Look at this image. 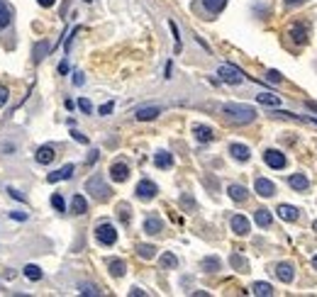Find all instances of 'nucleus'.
<instances>
[{"label": "nucleus", "mask_w": 317, "mask_h": 297, "mask_svg": "<svg viewBox=\"0 0 317 297\" xmlns=\"http://www.w3.org/2000/svg\"><path fill=\"white\" fill-rule=\"evenodd\" d=\"M222 115L232 124H249L256 119V110L249 105H242V102H227V105H222Z\"/></svg>", "instance_id": "obj_1"}, {"label": "nucleus", "mask_w": 317, "mask_h": 297, "mask_svg": "<svg viewBox=\"0 0 317 297\" xmlns=\"http://www.w3.org/2000/svg\"><path fill=\"white\" fill-rule=\"evenodd\" d=\"M86 193H90L95 200H108L113 190L105 185V180L100 178V176H93V178L86 180Z\"/></svg>", "instance_id": "obj_2"}, {"label": "nucleus", "mask_w": 317, "mask_h": 297, "mask_svg": "<svg viewBox=\"0 0 317 297\" xmlns=\"http://www.w3.org/2000/svg\"><path fill=\"white\" fill-rule=\"evenodd\" d=\"M217 76H220L222 83H230V86H239V83L244 81V73H242L237 66H232V63H222V66L217 68Z\"/></svg>", "instance_id": "obj_3"}, {"label": "nucleus", "mask_w": 317, "mask_h": 297, "mask_svg": "<svg viewBox=\"0 0 317 297\" xmlns=\"http://www.w3.org/2000/svg\"><path fill=\"white\" fill-rule=\"evenodd\" d=\"M95 239H98V244H103V246H113L117 241V229L110 222H100V224L95 227Z\"/></svg>", "instance_id": "obj_4"}, {"label": "nucleus", "mask_w": 317, "mask_h": 297, "mask_svg": "<svg viewBox=\"0 0 317 297\" xmlns=\"http://www.w3.org/2000/svg\"><path fill=\"white\" fill-rule=\"evenodd\" d=\"M134 193H137V198H139V200H154V198H156V193H159V185L144 178V180H139V183H137V190H134Z\"/></svg>", "instance_id": "obj_5"}, {"label": "nucleus", "mask_w": 317, "mask_h": 297, "mask_svg": "<svg viewBox=\"0 0 317 297\" xmlns=\"http://www.w3.org/2000/svg\"><path fill=\"white\" fill-rule=\"evenodd\" d=\"M263 161H266V166H268V168H276V171L286 168V156H283L278 148H266Z\"/></svg>", "instance_id": "obj_6"}, {"label": "nucleus", "mask_w": 317, "mask_h": 297, "mask_svg": "<svg viewBox=\"0 0 317 297\" xmlns=\"http://www.w3.org/2000/svg\"><path fill=\"white\" fill-rule=\"evenodd\" d=\"M288 37L293 39V44H298V47H300V44H305V42L310 39V37H308V27H305L303 22L290 25V27H288Z\"/></svg>", "instance_id": "obj_7"}, {"label": "nucleus", "mask_w": 317, "mask_h": 297, "mask_svg": "<svg viewBox=\"0 0 317 297\" xmlns=\"http://www.w3.org/2000/svg\"><path fill=\"white\" fill-rule=\"evenodd\" d=\"M54 156H57V151H54V147L44 144V147H39V148H37V153H34V161H37L39 166H49V163L54 161Z\"/></svg>", "instance_id": "obj_8"}, {"label": "nucleus", "mask_w": 317, "mask_h": 297, "mask_svg": "<svg viewBox=\"0 0 317 297\" xmlns=\"http://www.w3.org/2000/svg\"><path fill=\"white\" fill-rule=\"evenodd\" d=\"M110 178L115 180V183H125V180L129 178V166L122 163V161L113 163V166H110Z\"/></svg>", "instance_id": "obj_9"}, {"label": "nucleus", "mask_w": 317, "mask_h": 297, "mask_svg": "<svg viewBox=\"0 0 317 297\" xmlns=\"http://www.w3.org/2000/svg\"><path fill=\"white\" fill-rule=\"evenodd\" d=\"M232 232H234L237 237H247V234H249V219H247L244 214H234V217H232Z\"/></svg>", "instance_id": "obj_10"}, {"label": "nucleus", "mask_w": 317, "mask_h": 297, "mask_svg": "<svg viewBox=\"0 0 317 297\" xmlns=\"http://www.w3.org/2000/svg\"><path fill=\"white\" fill-rule=\"evenodd\" d=\"M73 171H76V166H73V163H66V166H61L59 171H54V173H49V176H47V180H49V183H59V180H68L71 176H73Z\"/></svg>", "instance_id": "obj_11"}, {"label": "nucleus", "mask_w": 317, "mask_h": 297, "mask_svg": "<svg viewBox=\"0 0 317 297\" xmlns=\"http://www.w3.org/2000/svg\"><path fill=\"white\" fill-rule=\"evenodd\" d=\"M254 190L259 193L261 198H271V195H276V185H273L268 178H256V183H254Z\"/></svg>", "instance_id": "obj_12"}, {"label": "nucleus", "mask_w": 317, "mask_h": 297, "mask_svg": "<svg viewBox=\"0 0 317 297\" xmlns=\"http://www.w3.org/2000/svg\"><path fill=\"white\" fill-rule=\"evenodd\" d=\"M159 115H161V107L159 105H149V107H139L134 117L139 119V122H151V119H156Z\"/></svg>", "instance_id": "obj_13"}, {"label": "nucleus", "mask_w": 317, "mask_h": 297, "mask_svg": "<svg viewBox=\"0 0 317 297\" xmlns=\"http://www.w3.org/2000/svg\"><path fill=\"white\" fill-rule=\"evenodd\" d=\"M276 275H278L281 283H293L295 268H293V263H278V266H276Z\"/></svg>", "instance_id": "obj_14"}, {"label": "nucleus", "mask_w": 317, "mask_h": 297, "mask_svg": "<svg viewBox=\"0 0 317 297\" xmlns=\"http://www.w3.org/2000/svg\"><path fill=\"white\" fill-rule=\"evenodd\" d=\"M144 232L146 234H161V232H164V222H161L156 214H149L144 219Z\"/></svg>", "instance_id": "obj_15"}, {"label": "nucleus", "mask_w": 317, "mask_h": 297, "mask_svg": "<svg viewBox=\"0 0 317 297\" xmlns=\"http://www.w3.org/2000/svg\"><path fill=\"white\" fill-rule=\"evenodd\" d=\"M227 195H230L234 202H244V200H247V195H249V190H247L244 185H237V183H232L230 188H227Z\"/></svg>", "instance_id": "obj_16"}, {"label": "nucleus", "mask_w": 317, "mask_h": 297, "mask_svg": "<svg viewBox=\"0 0 317 297\" xmlns=\"http://www.w3.org/2000/svg\"><path fill=\"white\" fill-rule=\"evenodd\" d=\"M288 185L293 188V190L303 193V190H308V188H310V180H308V176H303V173H295V176H290V178H288Z\"/></svg>", "instance_id": "obj_17"}, {"label": "nucleus", "mask_w": 317, "mask_h": 297, "mask_svg": "<svg viewBox=\"0 0 317 297\" xmlns=\"http://www.w3.org/2000/svg\"><path fill=\"white\" fill-rule=\"evenodd\" d=\"M230 153L232 158H237V161H249V156H252V151H249V147H244V144H230Z\"/></svg>", "instance_id": "obj_18"}, {"label": "nucleus", "mask_w": 317, "mask_h": 297, "mask_svg": "<svg viewBox=\"0 0 317 297\" xmlns=\"http://www.w3.org/2000/svg\"><path fill=\"white\" fill-rule=\"evenodd\" d=\"M193 132H195V139L202 142V144H207V142H212V139H215V134H212V129H210L207 124H195V127H193Z\"/></svg>", "instance_id": "obj_19"}, {"label": "nucleus", "mask_w": 317, "mask_h": 297, "mask_svg": "<svg viewBox=\"0 0 317 297\" xmlns=\"http://www.w3.org/2000/svg\"><path fill=\"white\" fill-rule=\"evenodd\" d=\"M154 163H156V168H171V166H173V156L169 153V151H156Z\"/></svg>", "instance_id": "obj_20"}, {"label": "nucleus", "mask_w": 317, "mask_h": 297, "mask_svg": "<svg viewBox=\"0 0 317 297\" xmlns=\"http://www.w3.org/2000/svg\"><path fill=\"white\" fill-rule=\"evenodd\" d=\"M49 51H52V44H47V42H37V44H34V51H32V56H34V63H39V61L44 59Z\"/></svg>", "instance_id": "obj_21"}, {"label": "nucleus", "mask_w": 317, "mask_h": 297, "mask_svg": "<svg viewBox=\"0 0 317 297\" xmlns=\"http://www.w3.org/2000/svg\"><path fill=\"white\" fill-rule=\"evenodd\" d=\"M276 212H278V217L286 219V222H295V219H298V207H293V205H281Z\"/></svg>", "instance_id": "obj_22"}, {"label": "nucleus", "mask_w": 317, "mask_h": 297, "mask_svg": "<svg viewBox=\"0 0 317 297\" xmlns=\"http://www.w3.org/2000/svg\"><path fill=\"white\" fill-rule=\"evenodd\" d=\"M108 268H110V275H115V278H122L125 270H127V266H125L122 258H110V261H108Z\"/></svg>", "instance_id": "obj_23"}, {"label": "nucleus", "mask_w": 317, "mask_h": 297, "mask_svg": "<svg viewBox=\"0 0 317 297\" xmlns=\"http://www.w3.org/2000/svg\"><path fill=\"white\" fill-rule=\"evenodd\" d=\"M86 209H88V202L83 195H73V198H71V212H73V214H83Z\"/></svg>", "instance_id": "obj_24"}, {"label": "nucleus", "mask_w": 317, "mask_h": 297, "mask_svg": "<svg viewBox=\"0 0 317 297\" xmlns=\"http://www.w3.org/2000/svg\"><path fill=\"white\" fill-rule=\"evenodd\" d=\"M202 5H205V10H207L210 15H217V12L225 10L227 0H202Z\"/></svg>", "instance_id": "obj_25"}, {"label": "nucleus", "mask_w": 317, "mask_h": 297, "mask_svg": "<svg viewBox=\"0 0 317 297\" xmlns=\"http://www.w3.org/2000/svg\"><path fill=\"white\" fill-rule=\"evenodd\" d=\"M230 266L234 268V270H239V273H247V270H249V261H247V258H242L239 253H232V256H230Z\"/></svg>", "instance_id": "obj_26"}, {"label": "nucleus", "mask_w": 317, "mask_h": 297, "mask_svg": "<svg viewBox=\"0 0 317 297\" xmlns=\"http://www.w3.org/2000/svg\"><path fill=\"white\" fill-rule=\"evenodd\" d=\"M254 219H256V224L263 227V229H268V227H271V222H273V217H271V212H268V209H256Z\"/></svg>", "instance_id": "obj_27"}, {"label": "nucleus", "mask_w": 317, "mask_h": 297, "mask_svg": "<svg viewBox=\"0 0 317 297\" xmlns=\"http://www.w3.org/2000/svg\"><path fill=\"white\" fill-rule=\"evenodd\" d=\"M220 266H222V263H220L217 256H207V258H202V270H205V273H217Z\"/></svg>", "instance_id": "obj_28"}, {"label": "nucleus", "mask_w": 317, "mask_h": 297, "mask_svg": "<svg viewBox=\"0 0 317 297\" xmlns=\"http://www.w3.org/2000/svg\"><path fill=\"white\" fill-rule=\"evenodd\" d=\"M256 100H259L261 105H268V107H278L281 105V98L278 95H268V93H259Z\"/></svg>", "instance_id": "obj_29"}, {"label": "nucleus", "mask_w": 317, "mask_h": 297, "mask_svg": "<svg viewBox=\"0 0 317 297\" xmlns=\"http://www.w3.org/2000/svg\"><path fill=\"white\" fill-rule=\"evenodd\" d=\"M252 293L259 297H271L273 295V288H271L268 283H254V285H252Z\"/></svg>", "instance_id": "obj_30"}, {"label": "nucleus", "mask_w": 317, "mask_h": 297, "mask_svg": "<svg viewBox=\"0 0 317 297\" xmlns=\"http://www.w3.org/2000/svg\"><path fill=\"white\" fill-rule=\"evenodd\" d=\"M137 253H139L144 261H149V258L156 256V246H151V244H139V246H137Z\"/></svg>", "instance_id": "obj_31"}, {"label": "nucleus", "mask_w": 317, "mask_h": 297, "mask_svg": "<svg viewBox=\"0 0 317 297\" xmlns=\"http://www.w3.org/2000/svg\"><path fill=\"white\" fill-rule=\"evenodd\" d=\"M10 15H12V12H10V7L5 5V0H0V30L10 25V20H12Z\"/></svg>", "instance_id": "obj_32"}, {"label": "nucleus", "mask_w": 317, "mask_h": 297, "mask_svg": "<svg viewBox=\"0 0 317 297\" xmlns=\"http://www.w3.org/2000/svg\"><path fill=\"white\" fill-rule=\"evenodd\" d=\"M25 278H29V280H42V268L34 266V263H29V266H25Z\"/></svg>", "instance_id": "obj_33"}, {"label": "nucleus", "mask_w": 317, "mask_h": 297, "mask_svg": "<svg viewBox=\"0 0 317 297\" xmlns=\"http://www.w3.org/2000/svg\"><path fill=\"white\" fill-rule=\"evenodd\" d=\"M78 293H81V295H100L98 285H90V283H81V285H78Z\"/></svg>", "instance_id": "obj_34"}, {"label": "nucleus", "mask_w": 317, "mask_h": 297, "mask_svg": "<svg viewBox=\"0 0 317 297\" xmlns=\"http://www.w3.org/2000/svg\"><path fill=\"white\" fill-rule=\"evenodd\" d=\"M178 266V258L173 253H164L161 256V268H176Z\"/></svg>", "instance_id": "obj_35"}, {"label": "nucleus", "mask_w": 317, "mask_h": 297, "mask_svg": "<svg viewBox=\"0 0 317 297\" xmlns=\"http://www.w3.org/2000/svg\"><path fill=\"white\" fill-rule=\"evenodd\" d=\"M117 214H120V222H122V224H129V207H127V205H120V207H117Z\"/></svg>", "instance_id": "obj_36"}, {"label": "nucleus", "mask_w": 317, "mask_h": 297, "mask_svg": "<svg viewBox=\"0 0 317 297\" xmlns=\"http://www.w3.org/2000/svg\"><path fill=\"white\" fill-rule=\"evenodd\" d=\"M52 205H54V209H59V212H66V205H63V198H61V195H52Z\"/></svg>", "instance_id": "obj_37"}, {"label": "nucleus", "mask_w": 317, "mask_h": 297, "mask_svg": "<svg viewBox=\"0 0 317 297\" xmlns=\"http://www.w3.org/2000/svg\"><path fill=\"white\" fill-rule=\"evenodd\" d=\"M181 205L186 209H195V200H193L190 195H183V198H181Z\"/></svg>", "instance_id": "obj_38"}, {"label": "nucleus", "mask_w": 317, "mask_h": 297, "mask_svg": "<svg viewBox=\"0 0 317 297\" xmlns=\"http://www.w3.org/2000/svg\"><path fill=\"white\" fill-rule=\"evenodd\" d=\"M169 27H171L173 39H176V51H181V37H178V27H176V22H169Z\"/></svg>", "instance_id": "obj_39"}, {"label": "nucleus", "mask_w": 317, "mask_h": 297, "mask_svg": "<svg viewBox=\"0 0 317 297\" xmlns=\"http://www.w3.org/2000/svg\"><path fill=\"white\" fill-rule=\"evenodd\" d=\"M7 193H10V198H12V200H17V202H25V195H22L20 190H15V188H7Z\"/></svg>", "instance_id": "obj_40"}, {"label": "nucleus", "mask_w": 317, "mask_h": 297, "mask_svg": "<svg viewBox=\"0 0 317 297\" xmlns=\"http://www.w3.org/2000/svg\"><path fill=\"white\" fill-rule=\"evenodd\" d=\"M78 107H81V110H83V112H93V105H90V100H86V98H81V100H78Z\"/></svg>", "instance_id": "obj_41"}, {"label": "nucleus", "mask_w": 317, "mask_h": 297, "mask_svg": "<svg viewBox=\"0 0 317 297\" xmlns=\"http://www.w3.org/2000/svg\"><path fill=\"white\" fill-rule=\"evenodd\" d=\"M7 98H10V90L5 88V86H0V107L7 102Z\"/></svg>", "instance_id": "obj_42"}, {"label": "nucleus", "mask_w": 317, "mask_h": 297, "mask_svg": "<svg viewBox=\"0 0 317 297\" xmlns=\"http://www.w3.org/2000/svg\"><path fill=\"white\" fill-rule=\"evenodd\" d=\"M266 78H268L271 83H281V73H278V71H268V73H266Z\"/></svg>", "instance_id": "obj_43"}, {"label": "nucleus", "mask_w": 317, "mask_h": 297, "mask_svg": "<svg viewBox=\"0 0 317 297\" xmlns=\"http://www.w3.org/2000/svg\"><path fill=\"white\" fill-rule=\"evenodd\" d=\"M71 137H73L76 142H81V144H88V137H86V134H81V132H76V129L71 132Z\"/></svg>", "instance_id": "obj_44"}, {"label": "nucleus", "mask_w": 317, "mask_h": 297, "mask_svg": "<svg viewBox=\"0 0 317 297\" xmlns=\"http://www.w3.org/2000/svg\"><path fill=\"white\" fill-rule=\"evenodd\" d=\"M113 107H115V102H105V105L100 107V115H103V117H105V115H110V112H113Z\"/></svg>", "instance_id": "obj_45"}, {"label": "nucleus", "mask_w": 317, "mask_h": 297, "mask_svg": "<svg viewBox=\"0 0 317 297\" xmlns=\"http://www.w3.org/2000/svg\"><path fill=\"white\" fill-rule=\"evenodd\" d=\"M10 217H12L15 222H27V214H25V212H10Z\"/></svg>", "instance_id": "obj_46"}, {"label": "nucleus", "mask_w": 317, "mask_h": 297, "mask_svg": "<svg viewBox=\"0 0 317 297\" xmlns=\"http://www.w3.org/2000/svg\"><path fill=\"white\" fill-rule=\"evenodd\" d=\"M98 156H100V151H98V148H93V151H90V156H88V166H93V163L98 161Z\"/></svg>", "instance_id": "obj_47"}, {"label": "nucleus", "mask_w": 317, "mask_h": 297, "mask_svg": "<svg viewBox=\"0 0 317 297\" xmlns=\"http://www.w3.org/2000/svg\"><path fill=\"white\" fill-rule=\"evenodd\" d=\"M286 2V7H298V5H303L305 0H283Z\"/></svg>", "instance_id": "obj_48"}, {"label": "nucleus", "mask_w": 317, "mask_h": 297, "mask_svg": "<svg viewBox=\"0 0 317 297\" xmlns=\"http://www.w3.org/2000/svg\"><path fill=\"white\" fill-rule=\"evenodd\" d=\"M59 73H61V76L68 73V61H61V63H59Z\"/></svg>", "instance_id": "obj_49"}, {"label": "nucleus", "mask_w": 317, "mask_h": 297, "mask_svg": "<svg viewBox=\"0 0 317 297\" xmlns=\"http://www.w3.org/2000/svg\"><path fill=\"white\" fill-rule=\"evenodd\" d=\"M73 86H83V73H73Z\"/></svg>", "instance_id": "obj_50"}, {"label": "nucleus", "mask_w": 317, "mask_h": 297, "mask_svg": "<svg viewBox=\"0 0 317 297\" xmlns=\"http://www.w3.org/2000/svg\"><path fill=\"white\" fill-rule=\"evenodd\" d=\"M129 295H134V297H142V295H146L144 290H142V288H132V290H129Z\"/></svg>", "instance_id": "obj_51"}, {"label": "nucleus", "mask_w": 317, "mask_h": 297, "mask_svg": "<svg viewBox=\"0 0 317 297\" xmlns=\"http://www.w3.org/2000/svg\"><path fill=\"white\" fill-rule=\"evenodd\" d=\"M2 278H5V280H12V278H15V270H12V268H7V270L2 273Z\"/></svg>", "instance_id": "obj_52"}, {"label": "nucleus", "mask_w": 317, "mask_h": 297, "mask_svg": "<svg viewBox=\"0 0 317 297\" xmlns=\"http://www.w3.org/2000/svg\"><path fill=\"white\" fill-rule=\"evenodd\" d=\"M37 2H39L42 7H54V2H57V0H37Z\"/></svg>", "instance_id": "obj_53"}, {"label": "nucleus", "mask_w": 317, "mask_h": 297, "mask_svg": "<svg viewBox=\"0 0 317 297\" xmlns=\"http://www.w3.org/2000/svg\"><path fill=\"white\" fill-rule=\"evenodd\" d=\"M171 71H173V66H171V61L166 63V78H171Z\"/></svg>", "instance_id": "obj_54"}, {"label": "nucleus", "mask_w": 317, "mask_h": 297, "mask_svg": "<svg viewBox=\"0 0 317 297\" xmlns=\"http://www.w3.org/2000/svg\"><path fill=\"white\" fill-rule=\"evenodd\" d=\"M2 151H15V144H2Z\"/></svg>", "instance_id": "obj_55"}, {"label": "nucleus", "mask_w": 317, "mask_h": 297, "mask_svg": "<svg viewBox=\"0 0 317 297\" xmlns=\"http://www.w3.org/2000/svg\"><path fill=\"white\" fill-rule=\"evenodd\" d=\"M308 110H313V112H317V102H308Z\"/></svg>", "instance_id": "obj_56"}, {"label": "nucleus", "mask_w": 317, "mask_h": 297, "mask_svg": "<svg viewBox=\"0 0 317 297\" xmlns=\"http://www.w3.org/2000/svg\"><path fill=\"white\" fill-rule=\"evenodd\" d=\"M313 268H315V270H317V256H315V258H313Z\"/></svg>", "instance_id": "obj_57"}, {"label": "nucleus", "mask_w": 317, "mask_h": 297, "mask_svg": "<svg viewBox=\"0 0 317 297\" xmlns=\"http://www.w3.org/2000/svg\"><path fill=\"white\" fill-rule=\"evenodd\" d=\"M313 229H315V232H317V222H315V224H313Z\"/></svg>", "instance_id": "obj_58"}, {"label": "nucleus", "mask_w": 317, "mask_h": 297, "mask_svg": "<svg viewBox=\"0 0 317 297\" xmlns=\"http://www.w3.org/2000/svg\"><path fill=\"white\" fill-rule=\"evenodd\" d=\"M86 2H90V0H86Z\"/></svg>", "instance_id": "obj_59"}]
</instances>
